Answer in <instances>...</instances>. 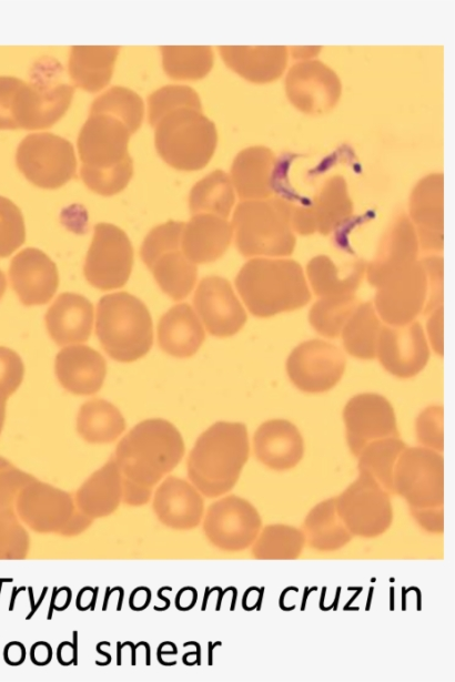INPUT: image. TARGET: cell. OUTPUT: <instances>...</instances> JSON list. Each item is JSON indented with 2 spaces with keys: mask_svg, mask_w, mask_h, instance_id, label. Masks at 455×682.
Returning a JSON list of instances; mask_svg holds the SVG:
<instances>
[{
  "mask_svg": "<svg viewBox=\"0 0 455 682\" xmlns=\"http://www.w3.org/2000/svg\"><path fill=\"white\" fill-rule=\"evenodd\" d=\"M124 429L125 421L121 411L105 399H90L79 409L77 430L89 442H112Z\"/></svg>",
  "mask_w": 455,
  "mask_h": 682,
  "instance_id": "836d02e7",
  "label": "cell"
},
{
  "mask_svg": "<svg viewBox=\"0 0 455 682\" xmlns=\"http://www.w3.org/2000/svg\"><path fill=\"white\" fill-rule=\"evenodd\" d=\"M95 335L112 359L131 363L144 357L153 344V325L146 305L134 295L117 292L97 305Z\"/></svg>",
  "mask_w": 455,
  "mask_h": 682,
  "instance_id": "3957f363",
  "label": "cell"
},
{
  "mask_svg": "<svg viewBox=\"0 0 455 682\" xmlns=\"http://www.w3.org/2000/svg\"><path fill=\"white\" fill-rule=\"evenodd\" d=\"M358 304L353 294L321 297L310 309V324L318 334L336 337Z\"/></svg>",
  "mask_w": 455,
  "mask_h": 682,
  "instance_id": "60d3db41",
  "label": "cell"
},
{
  "mask_svg": "<svg viewBox=\"0 0 455 682\" xmlns=\"http://www.w3.org/2000/svg\"><path fill=\"white\" fill-rule=\"evenodd\" d=\"M250 452L244 424L218 421L198 438L188 460L191 478L209 497L231 490Z\"/></svg>",
  "mask_w": 455,
  "mask_h": 682,
  "instance_id": "7a4b0ae2",
  "label": "cell"
},
{
  "mask_svg": "<svg viewBox=\"0 0 455 682\" xmlns=\"http://www.w3.org/2000/svg\"><path fill=\"white\" fill-rule=\"evenodd\" d=\"M26 241V227L20 208L0 196V258L11 255Z\"/></svg>",
  "mask_w": 455,
  "mask_h": 682,
  "instance_id": "f6af8a7d",
  "label": "cell"
},
{
  "mask_svg": "<svg viewBox=\"0 0 455 682\" xmlns=\"http://www.w3.org/2000/svg\"><path fill=\"white\" fill-rule=\"evenodd\" d=\"M24 176L42 189H57L74 176L77 161L72 144L50 132L27 135L16 154Z\"/></svg>",
  "mask_w": 455,
  "mask_h": 682,
  "instance_id": "30bf717a",
  "label": "cell"
},
{
  "mask_svg": "<svg viewBox=\"0 0 455 682\" xmlns=\"http://www.w3.org/2000/svg\"><path fill=\"white\" fill-rule=\"evenodd\" d=\"M427 319V333L433 349L438 354H443V307H438L429 313Z\"/></svg>",
  "mask_w": 455,
  "mask_h": 682,
  "instance_id": "816d5d0a",
  "label": "cell"
},
{
  "mask_svg": "<svg viewBox=\"0 0 455 682\" xmlns=\"http://www.w3.org/2000/svg\"><path fill=\"white\" fill-rule=\"evenodd\" d=\"M189 203L192 215L209 213L226 218L234 203L231 179L223 171L211 172L193 185Z\"/></svg>",
  "mask_w": 455,
  "mask_h": 682,
  "instance_id": "d590c367",
  "label": "cell"
},
{
  "mask_svg": "<svg viewBox=\"0 0 455 682\" xmlns=\"http://www.w3.org/2000/svg\"><path fill=\"white\" fill-rule=\"evenodd\" d=\"M225 63L253 82H269L281 75L286 61L285 47H219Z\"/></svg>",
  "mask_w": 455,
  "mask_h": 682,
  "instance_id": "f1b7e54d",
  "label": "cell"
},
{
  "mask_svg": "<svg viewBox=\"0 0 455 682\" xmlns=\"http://www.w3.org/2000/svg\"><path fill=\"white\" fill-rule=\"evenodd\" d=\"M7 288V278L4 273L0 269V299L2 298Z\"/></svg>",
  "mask_w": 455,
  "mask_h": 682,
  "instance_id": "db71d44e",
  "label": "cell"
},
{
  "mask_svg": "<svg viewBox=\"0 0 455 682\" xmlns=\"http://www.w3.org/2000/svg\"><path fill=\"white\" fill-rule=\"evenodd\" d=\"M183 452L179 430L165 419L153 418L134 426L120 441L115 454L127 470L150 477L172 469Z\"/></svg>",
  "mask_w": 455,
  "mask_h": 682,
  "instance_id": "52a82bcc",
  "label": "cell"
},
{
  "mask_svg": "<svg viewBox=\"0 0 455 682\" xmlns=\"http://www.w3.org/2000/svg\"><path fill=\"white\" fill-rule=\"evenodd\" d=\"M303 532L310 547L318 551L341 549L353 537L336 511L335 498L318 502L309 511Z\"/></svg>",
  "mask_w": 455,
  "mask_h": 682,
  "instance_id": "d6a6232c",
  "label": "cell"
},
{
  "mask_svg": "<svg viewBox=\"0 0 455 682\" xmlns=\"http://www.w3.org/2000/svg\"><path fill=\"white\" fill-rule=\"evenodd\" d=\"M344 354L334 345L311 339L297 345L290 354L286 370L301 390L323 393L334 387L345 370Z\"/></svg>",
  "mask_w": 455,
  "mask_h": 682,
  "instance_id": "5bb4252c",
  "label": "cell"
},
{
  "mask_svg": "<svg viewBox=\"0 0 455 682\" xmlns=\"http://www.w3.org/2000/svg\"><path fill=\"white\" fill-rule=\"evenodd\" d=\"M274 164L272 152L264 146L241 151L231 169L232 184L243 200H264L271 190V174Z\"/></svg>",
  "mask_w": 455,
  "mask_h": 682,
  "instance_id": "f546056e",
  "label": "cell"
},
{
  "mask_svg": "<svg viewBox=\"0 0 455 682\" xmlns=\"http://www.w3.org/2000/svg\"><path fill=\"white\" fill-rule=\"evenodd\" d=\"M415 521L426 531L442 533L444 530L443 507L422 510H410Z\"/></svg>",
  "mask_w": 455,
  "mask_h": 682,
  "instance_id": "f907efd6",
  "label": "cell"
},
{
  "mask_svg": "<svg viewBox=\"0 0 455 682\" xmlns=\"http://www.w3.org/2000/svg\"><path fill=\"white\" fill-rule=\"evenodd\" d=\"M232 235V226L226 218L199 213L184 224L181 247L193 264L212 263L225 253Z\"/></svg>",
  "mask_w": 455,
  "mask_h": 682,
  "instance_id": "484cf974",
  "label": "cell"
},
{
  "mask_svg": "<svg viewBox=\"0 0 455 682\" xmlns=\"http://www.w3.org/2000/svg\"><path fill=\"white\" fill-rule=\"evenodd\" d=\"M24 365L12 349L0 346V396L9 398L21 385Z\"/></svg>",
  "mask_w": 455,
  "mask_h": 682,
  "instance_id": "7dc6e473",
  "label": "cell"
},
{
  "mask_svg": "<svg viewBox=\"0 0 455 682\" xmlns=\"http://www.w3.org/2000/svg\"><path fill=\"white\" fill-rule=\"evenodd\" d=\"M291 205L280 199L247 200L237 204L232 232L244 256H286L295 247Z\"/></svg>",
  "mask_w": 455,
  "mask_h": 682,
  "instance_id": "277c9868",
  "label": "cell"
},
{
  "mask_svg": "<svg viewBox=\"0 0 455 682\" xmlns=\"http://www.w3.org/2000/svg\"><path fill=\"white\" fill-rule=\"evenodd\" d=\"M418 241L413 224L398 217L382 240L375 257L365 267L371 285L377 287L417 259Z\"/></svg>",
  "mask_w": 455,
  "mask_h": 682,
  "instance_id": "603a6c76",
  "label": "cell"
},
{
  "mask_svg": "<svg viewBox=\"0 0 455 682\" xmlns=\"http://www.w3.org/2000/svg\"><path fill=\"white\" fill-rule=\"evenodd\" d=\"M441 174L422 180L411 199V216L417 226L418 246L424 252L443 247V183Z\"/></svg>",
  "mask_w": 455,
  "mask_h": 682,
  "instance_id": "4316f807",
  "label": "cell"
},
{
  "mask_svg": "<svg viewBox=\"0 0 455 682\" xmlns=\"http://www.w3.org/2000/svg\"><path fill=\"white\" fill-rule=\"evenodd\" d=\"M160 49L164 71L173 79H201L213 64L212 49L206 45H163Z\"/></svg>",
  "mask_w": 455,
  "mask_h": 682,
  "instance_id": "f35d334b",
  "label": "cell"
},
{
  "mask_svg": "<svg viewBox=\"0 0 455 682\" xmlns=\"http://www.w3.org/2000/svg\"><path fill=\"white\" fill-rule=\"evenodd\" d=\"M305 542L304 532L295 527L269 525L252 543V554L261 560H293L300 557Z\"/></svg>",
  "mask_w": 455,
  "mask_h": 682,
  "instance_id": "8d00e7d4",
  "label": "cell"
},
{
  "mask_svg": "<svg viewBox=\"0 0 455 682\" xmlns=\"http://www.w3.org/2000/svg\"><path fill=\"white\" fill-rule=\"evenodd\" d=\"M335 507L352 536L378 537L393 521L390 493L373 477L363 472H358V477L335 497Z\"/></svg>",
  "mask_w": 455,
  "mask_h": 682,
  "instance_id": "8fae6325",
  "label": "cell"
},
{
  "mask_svg": "<svg viewBox=\"0 0 455 682\" xmlns=\"http://www.w3.org/2000/svg\"><path fill=\"white\" fill-rule=\"evenodd\" d=\"M405 447L400 437H386L368 442L357 456L358 472L370 475L388 493H393L394 466Z\"/></svg>",
  "mask_w": 455,
  "mask_h": 682,
  "instance_id": "74e56055",
  "label": "cell"
},
{
  "mask_svg": "<svg viewBox=\"0 0 455 682\" xmlns=\"http://www.w3.org/2000/svg\"><path fill=\"white\" fill-rule=\"evenodd\" d=\"M131 134L118 118L107 113H90L78 136L82 166L108 169L131 159L128 153Z\"/></svg>",
  "mask_w": 455,
  "mask_h": 682,
  "instance_id": "2e32d148",
  "label": "cell"
},
{
  "mask_svg": "<svg viewBox=\"0 0 455 682\" xmlns=\"http://www.w3.org/2000/svg\"><path fill=\"white\" fill-rule=\"evenodd\" d=\"M117 45H74L69 58L72 81L89 92L103 89L111 80L119 53Z\"/></svg>",
  "mask_w": 455,
  "mask_h": 682,
  "instance_id": "4dcf8cb0",
  "label": "cell"
},
{
  "mask_svg": "<svg viewBox=\"0 0 455 682\" xmlns=\"http://www.w3.org/2000/svg\"><path fill=\"white\" fill-rule=\"evenodd\" d=\"M61 70L54 60L37 62L31 82H24L19 91L18 128L46 129L65 113L72 100L73 86L60 80Z\"/></svg>",
  "mask_w": 455,
  "mask_h": 682,
  "instance_id": "ba28073f",
  "label": "cell"
},
{
  "mask_svg": "<svg viewBox=\"0 0 455 682\" xmlns=\"http://www.w3.org/2000/svg\"><path fill=\"white\" fill-rule=\"evenodd\" d=\"M416 436L426 448L441 452L443 450V408L429 406L416 419Z\"/></svg>",
  "mask_w": 455,
  "mask_h": 682,
  "instance_id": "bcb514c9",
  "label": "cell"
},
{
  "mask_svg": "<svg viewBox=\"0 0 455 682\" xmlns=\"http://www.w3.org/2000/svg\"><path fill=\"white\" fill-rule=\"evenodd\" d=\"M204 528L208 538L220 549L241 551L256 539L262 519L250 501L228 496L209 508Z\"/></svg>",
  "mask_w": 455,
  "mask_h": 682,
  "instance_id": "9a60e30c",
  "label": "cell"
},
{
  "mask_svg": "<svg viewBox=\"0 0 455 682\" xmlns=\"http://www.w3.org/2000/svg\"><path fill=\"white\" fill-rule=\"evenodd\" d=\"M23 83L14 77H0V129H19L18 95Z\"/></svg>",
  "mask_w": 455,
  "mask_h": 682,
  "instance_id": "c3c4849f",
  "label": "cell"
},
{
  "mask_svg": "<svg viewBox=\"0 0 455 682\" xmlns=\"http://www.w3.org/2000/svg\"><path fill=\"white\" fill-rule=\"evenodd\" d=\"M393 489L410 510L443 507V456L426 447H405L394 466Z\"/></svg>",
  "mask_w": 455,
  "mask_h": 682,
  "instance_id": "9c48e42d",
  "label": "cell"
},
{
  "mask_svg": "<svg viewBox=\"0 0 455 682\" xmlns=\"http://www.w3.org/2000/svg\"><path fill=\"white\" fill-rule=\"evenodd\" d=\"M143 101L134 91L124 86H112L92 103L90 113H107L121 120L133 134L143 120Z\"/></svg>",
  "mask_w": 455,
  "mask_h": 682,
  "instance_id": "b9f144b4",
  "label": "cell"
},
{
  "mask_svg": "<svg viewBox=\"0 0 455 682\" xmlns=\"http://www.w3.org/2000/svg\"><path fill=\"white\" fill-rule=\"evenodd\" d=\"M54 371L59 384L74 395L98 393L107 375L103 356L87 345L62 348L55 356Z\"/></svg>",
  "mask_w": 455,
  "mask_h": 682,
  "instance_id": "7402d4cb",
  "label": "cell"
},
{
  "mask_svg": "<svg viewBox=\"0 0 455 682\" xmlns=\"http://www.w3.org/2000/svg\"><path fill=\"white\" fill-rule=\"evenodd\" d=\"M205 339L202 324L191 305L180 303L162 315L158 324V343L176 358L193 356Z\"/></svg>",
  "mask_w": 455,
  "mask_h": 682,
  "instance_id": "83f0119b",
  "label": "cell"
},
{
  "mask_svg": "<svg viewBox=\"0 0 455 682\" xmlns=\"http://www.w3.org/2000/svg\"><path fill=\"white\" fill-rule=\"evenodd\" d=\"M6 403H7V398L0 396V432H1L4 418H6Z\"/></svg>",
  "mask_w": 455,
  "mask_h": 682,
  "instance_id": "f5cc1de1",
  "label": "cell"
},
{
  "mask_svg": "<svg viewBox=\"0 0 455 682\" xmlns=\"http://www.w3.org/2000/svg\"><path fill=\"white\" fill-rule=\"evenodd\" d=\"M132 265L133 247L125 232L113 224H95L83 265L88 283L101 291L121 288Z\"/></svg>",
  "mask_w": 455,
  "mask_h": 682,
  "instance_id": "7c38bea8",
  "label": "cell"
},
{
  "mask_svg": "<svg viewBox=\"0 0 455 682\" xmlns=\"http://www.w3.org/2000/svg\"><path fill=\"white\" fill-rule=\"evenodd\" d=\"M253 447L256 459L277 471L294 468L304 455L302 435L284 419L263 423L254 434Z\"/></svg>",
  "mask_w": 455,
  "mask_h": 682,
  "instance_id": "cb8c5ba5",
  "label": "cell"
},
{
  "mask_svg": "<svg viewBox=\"0 0 455 682\" xmlns=\"http://www.w3.org/2000/svg\"><path fill=\"white\" fill-rule=\"evenodd\" d=\"M184 224L168 221L153 227L140 248V256L160 289L173 301L188 297L198 278L195 264L186 258L181 247Z\"/></svg>",
  "mask_w": 455,
  "mask_h": 682,
  "instance_id": "8992f818",
  "label": "cell"
},
{
  "mask_svg": "<svg viewBox=\"0 0 455 682\" xmlns=\"http://www.w3.org/2000/svg\"><path fill=\"white\" fill-rule=\"evenodd\" d=\"M9 281L22 305H44L58 289L59 274L54 262L46 253L27 247L12 257Z\"/></svg>",
  "mask_w": 455,
  "mask_h": 682,
  "instance_id": "ffe728a7",
  "label": "cell"
},
{
  "mask_svg": "<svg viewBox=\"0 0 455 682\" xmlns=\"http://www.w3.org/2000/svg\"><path fill=\"white\" fill-rule=\"evenodd\" d=\"M428 278V298L424 314H429L442 306L443 302V259L439 256H426L422 258Z\"/></svg>",
  "mask_w": 455,
  "mask_h": 682,
  "instance_id": "681fc988",
  "label": "cell"
},
{
  "mask_svg": "<svg viewBox=\"0 0 455 682\" xmlns=\"http://www.w3.org/2000/svg\"><path fill=\"white\" fill-rule=\"evenodd\" d=\"M427 298L426 267L416 259L376 287L374 308L390 326H404L424 312Z\"/></svg>",
  "mask_w": 455,
  "mask_h": 682,
  "instance_id": "4fadbf2b",
  "label": "cell"
},
{
  "mask_svg": "<svg viewBox=\"0 0 455 682\" xmlns=\"http://www.w3.org/2000/svg\"><path fill=\"white\" fill-rule=\"evenodd\" d=\"M149 122L152 126L165 113L181 108L195 106L202 108L198 93L186 85H165L148 98Z\"/></svg>",
  "mask_w": 455,
  "mask_h": 682,
  "instance_id": "7bdbcfd3",
  "label": "cell"
},
{
  "mask_svg": "<svg viewBox=\"0 0 455 682\" xmlns=\"http://www.w3.org/2000/svg\"><path fill=\"white\" fill-rule=\"evenodd\" d=\"M160 156L182 171L202 169L212 157L218 134L202 108L181 106L163 114L154 124Z\"/></svg>",
  "mask_w": 455,
  "mask_h": 682,
  "instance_id": "5b68a950",
  "label": "cell"
},
{
  "mask_svg": "<svg viewBox=\"0 0 455 682\" xmlns=\"http://www.w3.org/2000/svg\"><path fill=\"white\" fill-rule=\"evenodd\" d=\"M365 263L362 261L337 267L326 255L313 257L306 273L314 293L320 296L353 294L364 276Z\"/></svg>",
  "mask_w": 455,
  "mask_h": 682,
  "instance_id": "1f68e13d",
  "label": "cell"
},
{
  "mask_svg": "<svg viewBox=\"0 0 455 682\" xmlns=\"http://www.w3.org/2000/svg\"><path fill=\"white\" fill-rule=\"evenodd\" d=\"M376 356L392 375L410 378L417 375L429 359V348L422 325L382 326Z\"/></svg>",
  "mask_w": 455,
  "mask_h": 682,
  "instance_id": "d6986e66",
  "label": "cell"
},
{
  "mask_svg": "<svg viewBox=\"0 0 455 682\" xmlns=\"http://www.w3.org/2000/svg\"><path fill=\"white\" fill-rule=\"evenodd\" d=\"M80 174L90 190L101 195H112L122 191L128 185L133 174V161L129 159L119 165L108 169L81 166Z\"/></svg>",
  "mask_w": 455,
  "mask_h": 682,
  "instance_id": "ee69618b",
  "label": "cell"
},
{
  "mask_svg": "<svg viewBox=\"0 0 455 682\" xmlns=\"http://www.w3.org/2000/svg\"><path fill=\"white\" fill-rule=\"evenodd\" d=\"M44 322L59 346L87 342L92 332L93 305L80 294L62 293L47 311Z\"/></svg>",
  "mask_w": 455,
  "mask_h": 682,
  "instance_id": "d4e9b609",
  "label": "cell"
},
{
  "mask_svg": "<svg viewBox=\"0 0 455 682\" xmlns=\"http://www.w3.org/2000/svg\"><path fill=\"white\" fill-rule=\"evenodd\" d=\"M311 210L316 231L324 235L332 232L352 212L344 180L340 176L328 180Z\"/></svg>",
  "mask_w": 455,
  "mask_h": 682,
  "instance_id": "ab89813d",
  "label": "cell"
},
{
  "mask_svg": "<svg viewBox=\"0 0 455 682\" xmlns=\"http://www.w3.org/2000/svg\"><path fill=\"white\" fill-rule=\"evenodd\" d=\"M235 286L250 313L256 317L294 311L311 299L303 269L293 259H250L239 271Z\"/></svg>",
  "mask_w": 455,
  "mask_h": 682,
  "instance_id": "6da1fadb",
  "label": "cell"
},
{
  "mask_svg": "<svg viewBox=\"0 0 455 682\" xmlns=\"http://www.w3.org/2000/svg\"><path fill=\"white\" fill-rule=\"evenodd\" d=\"M382 325L372 303L358 304L341 334L345 350L360 359H373Z\"/></svg>",
  "mask_w": 455,
  "mask_h": 682,
  "instance_id": "e575fe53",
  "label": "cell"
},
{
  "mask_svg": "<svg viewBox=\"0 0 455 682\" xmlns=\"http://www.w3.org/2000/svg\"><path fill=\"white\" fill-rule=\"evenodd\" d=\"M193 305L208 333L215 337L232 336L246 322V313L230 282L221 276L211 275L200 281Z\"/></svg>",
  "mask_w": 455,
  "mask_h": 682,
  "instance_id": "ac0fdd59",
  "label": "cell"
},
{
  "mask_svg": "<svg viewBox=\"0 0 455 682\" xmlns=\"http://www.w3.org/2000/svg\"><path fill=\"white\" fill-rule=\"evenodd\" d=\"M343 419L346 439L354 456L371 441L400 437L394 409L390 401L378 394H360L344 407Z\"/></svg>",
  "mask_w": 455,
  "mask_h": 682,
  "instance_id": "e0dca14e",
  "label": "cell"
},
{
  "mask_svg": "<svg viewBox=\"0 0 455 682\" xmlns=\"http://www.w3.org/2000/svg\"><path fill=\"white\" fill-rule=\"evenodd\" d=\"M291 102L306 113H322L338 100L341 83L336 74L322 62L305 61L292 67L286 78Z\"/></svg>",
  "mask_w": 455,
  "mask_h": 682,
  "instance_id": "44dd1931",
  "label": "cell"
}]
</instances>
